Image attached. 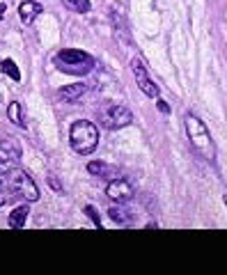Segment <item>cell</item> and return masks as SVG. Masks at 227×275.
<instances>
[{
	"label": "cell",
	"mask_w": 227,
	"mask_h": 275,
	"mask_svg": "<svg viewBox=\"0 0 227 275\" xmlns=\"http://www.w3.org/2000/svg\"><path fill=\"white\" fill-rule=\"evenodd\" d=\"M0 186L7 190L12 198H21L26 202H37L39 200V188L32 181V176H28V172L14 168H0Z\"/></svg>",
	"instance_id": "cell-1"
},
{
	"label": "cell",
	"mask_w": 227,
	"mask_h": 275,
	"mask_svg": "<svg viewBox=\"0 0 227 275\" xmlns=\"http://www.w3.org/2000/svg\"><path fill=\"white\" fill-rule=\"evenodd\" d=\"M53 65L60 71L71 73V76H85L94 69V57L83 51H76V48H62V51L55 53Z\"/></svg>",
	"instance_id": "cell-2"
},
{
	"label": "cell",
	"mask_w": 227,
	"mask_h": 275,
	"mask_svg": "<svg viewBox=\"0 0 227 275\" xmlns=\"http://www.w3.org/2000/svg\"><path fill=\"white\" fill-rule=\"evenodd\" d=\"M186 133H188V140H191V145H193V149L202 159H206V161L216 159V145H214V140H211L209 129L202 124V120H197L195 115H186Z\"/></svg>",
	"instance_id": "cell-3"
},
{
	"label": "cell",
	"mask_w": 227,
	"mask_h": 275,
	"mask_svg": "<svg viewBox=\"0 0 227 275\" xmlns=\"http://www.w3.org/2000/svg\"><path fill=\"white\" fill-rule=\"evenodd\" d=\"M69 142H71V149L76 154H92L99 145V131L92 122L81 120V122H73L71 131H69Z\"/></svg>",
	"instance_id": "cell-4"
},
{
	"label": "cell",
	"mask_w": 227,
	"mask_h": 275,
	"mask_svg": "<svg viewBox=\"0 0 227 275\" xmlns=\"http://www.w3.org/2000/svg\"><path fill=\"white\" fill-rule=\"evenodd\" d=\"M131 71H133V76H136V81H138V87H140L149 99H156V96H159V87H156V83L149 81V76H147V71H145V65H142L138 57H133L131 60Z\"/></svg>",
	"instance_id": "cell-5"
},
{
	"label": "cell",
	"mask_w": 227,
	"mask_h": 275,
	"mask_svg": "<svg viewBox=\"0 0 227 275\" xmlns=\"http://www.w3.org/2000/svg\"><path fill=\"white\" fill-rule=\"evenodd\" d=\"M133 120L131 110L124 106H112L110 110L103 115V124L108 126V129H124V126H129Z\"/></svg>",
	"instance_id": "cell-6"
},
{
	"label": "cell",
	"mask_w": 227,
	"mask_h": 275,
	"mask_svg": "<svg viewBox=\"0 0 227 275\" xmlns=\"http://www.w3.org/2000/svg\"><path fill=\"white\" fill-rule=\"evenodd\" d=\"M106 195L112 200V202H120V204L129 202V200L133 198V186L129 184V181H124V179H115V181L108 184Z\"/></svg>",
	"instance_id": "cell-7"
},
{
	"label": "cell",
	"mask_w": 227,
	"mask_h": 275,
	"mask_svg": "<svg viewBox=\"0 0 227 275\" xmlns=\"http://www.w3.org/2000/svg\"><path fill=\"white\" fill-rule=\"evenodd\" d=\"M21 159V149L14 140L0 142V168H14Z\"/></svg>",
	"instance_id": "cell-8"
},
{
	"label": "cell",
	"mask_w": 227,
	"mask_h": 275,
	"mask_svg": "<svg viewBox=\"0 0 227 275\" xmlns=\"http://www.w3.org/2000/svg\"><path fill=\"white\" fill-rule=\"evenodd\" d=\"M85 83H73V85H65L58 90V96H60L65 103H76L78 99H81L83 94H85Z\"/></svg>",
	"instance_id": "cell-9"
},
{
	"label": "cell",
	"mask_w": 227,
	"mask_h": 275,
	"mask_svg": "<svg viewBox=\"0 0 227 275\" xmlns=\"http://www.w3.org/2000/svg\"><path fill=\"white\" fill-rule=\"evenodd\" d=\"M18 14H21L23 23H32L34 18L42 14V5L34 3V0H26V3H21V7H18Z\"/></svg>",
	"instance_id": "cell-10"
},
{
	"label": "cell",
	"mask_w": 227,
	"mask_h": 275,
	"mask_svg": "<svg viewBox=\"0 0 227 275\" xmlns=\"http://www.w3.org/2000/svg\"><path fill=\"white\" fill-rule=\"evenodd\" d=\"M28 206L26 204H21V206H16V209L9 213V227L12 229H21L23 225H26V220H28Z\"/></svg>",
	"instance_id": "cell-11"
},
{
	"label": "cell",
	"mask_w": 227,
	"mask_h": 275,
	"mask_svg": "<svg viewBox=\"0 0 227 275\" xmlns=\"http://www.w3.org/2000/svg\"><path fill=\"white\" fill-rule=\"evenodd\" d=\"M7 115H9V120L14 122L16 126H21V129H26V120H23V112H21V103L18 101H12L9 103V108H7Z\"/></svg>",
	"instance_id": "cell-12"
},
{
	"label": "cell",
	"mask_w": 227,
	"mask_h": 275,
	"mask_svg": "<svg viewBox=\"0 0 227 275\" xmlns=\"http://www.w3.org/2000/svg\"><path fill=\"white\" fill-rule=\"evenodd\" d=\"M0 71H5L7 76H12V81H21V71H18V67L14 65L12 60H3V62H0Z\"/></svg>",
	"instance_id": "cell-13"
},
{
	"label": "cell",
	"mask_w": 227,
	"mask_h": 275,
	"mask_svg": "<svg viewBox=\"0 0 227 275\" xmlns=\"http://www.w3.org/2000/svg\"><path fill=\"white\" fill-rule=\"evenodd\" d=\"M110 170L106 163H99V161H92L90 165H87V172L90 174H97V176H106V172Z\"/></svg>",
	"instance_id": "cell-14"
},
{
	"label": "cell",
	"mask_w": 227,
	"mask_h": 275,
	"mask_svg": "<svg viewBox=\"0 0 227 275\" xmlns=\"http://www.w3.org/2000/svg\"><path fill=\"white\" fill-rule=\"evenodd\" d=\"M108 213H110V218L115 220V223H120V225H126L129 223V218H126V213L122 209H117V206H112V209H108Z\"/></svg>",
	"instance_id": "cell-15"
},
{
	"label": "cell",
	"mask_w": 227,
	"mask_h": 275,
	"mask_svg": "<svg viewBox=\"0 0 227 275\" xmlns=\"http://www.w3.org/2000/svg\"><path fill=\"white\" fill-rule=\"evenodd\" d=\"M69 3V7L71 9H76V12H90V0H67Z\"/></svg>",
	"instance_id": "cell-16"
},
{
	"label": "cell",
	"mask_w": 227,
	"mask_h": 275,
	"mask_svg": "<svg viewBox=\"0 0 227 275\" xmlns=\"http://www.w3.org/2000/svg\"><path fill=\"white\" fill-rule=\"evenodd\" d=\"M85 213L90 215L92 220H94V225H97V227H101V218H99V213H97V209H94V206H92V204H87V206H85Z\"/></svg>",
	"instance_id": "cell-17"
},
{
	"label": "cell",
	"mask_w": 227,
	"mask_h": 275,
	"mask_svg": "<svg viewBox=\"0 0 227 275\" xmlns=\"http://www.w3.org/2000/svg\"><path fill=\"white\" fill-rule=\"evenodd\" d=\"M7 200H14V198L7 193V190L3 188V186H0V206H3V204H7Z\"/></svg>",
	"instance_id": "cell-18"
},
{
	"label": "cell",
	"mask_w": 227,
	"mask_h": 275,
	"mask_svg": "<svg viewBox=\"0 0 227 275\" xmlns=\"http://www.w3.org/2000/svg\"><path fill=\"white\" fill-rule=\"evenodd\" d=\"M159 108H161V112H167V110H170V108H167L163 101H159Z\"/></svg>",
	"instance_id": "cell-19"
},
{
	"label": "cell",
	"mask_w": 227,
	"mask_h": 275,
	"mask_svg": "<svg viewBox=\"0 0 227 275\" xmlns=\"http://www.w3.org/2000/svg\"><path fill=\"white\" fill-rule=\"evenodd\" d=\"M5 9H7V5H0V18L5 16Z\"/></svg>",
	"instance_id": "cell-20"
}]
</instances>
